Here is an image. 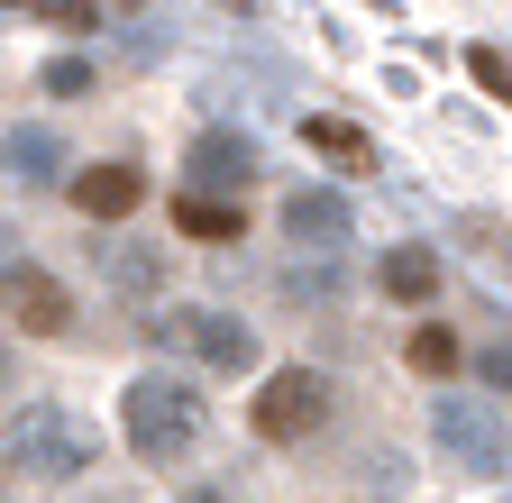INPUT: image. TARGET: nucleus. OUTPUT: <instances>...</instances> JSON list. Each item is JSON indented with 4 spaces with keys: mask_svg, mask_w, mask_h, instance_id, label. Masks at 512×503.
Masks as SVG:
<instances>
[{
    "mask_svg": "<svg viewBox=\"0 0 512 503\" xmlns=\"http://www.w3.org/2000/svg\"><path fill=\"white\" fill-rule=\"evenodd\" d=\"M403 366H412V375H430V385H458L467 348H458V330H448V321H421V330L403 339Z\"/></svg>",
    "mask_w": 512,
    "mask_h": 503,
    "instance_id": "11",
    "label": "nucleus"
},
{
    "mask_svg": "<svg viewBox=\"0 0 512 503\" xmlns=\"http://www.w3.org/2000/svg\"><path fill=\"white\" fill-rule=\"evenodd\" d=\"M147 202V174L138 165H92V174H74V211L83 220H128Z\"/></svg>",
    "mask_w": 512,
    "mask_h": 503,
    "instance_id": "9",
    "label": "nucleus"
},
{
    "mask_svg": "<svg viewBox=\"0 0 512 503\" xmlns=\"http://www.w3.org/2000/svg\"><path fill=\"white\" fill-rule=\"evenodd\" d=\"M10 174H19V183H64V138L37 129V119H28V129H10Z\"/></svg>",
    "mask_w": 512,
    "mask_h": 503,
    "instance_id": "12",
    "label": "nucleus"
},
{
    "mask_svg": "<svg viewBox=\"0 0 512 503\" xmlns=\"http://www.w3.org/2000/svg\"><path fill=\"white\" fill-rule=\"evenodd\" d=\"M284 238H293V247H311V257L348 247V202L330 193V183H302V193L284 202Z\"/></svg>",
    "mask_w": 512,
    "mask_h": 503,
    "instance_id": "8",
    "label": "nucleus"
},
{
    "mask_svg": "<svg viewBox=\"0 0 512 503\" xmlns=\"http://www.w3.org/2000/svg\"><path fill=\"white\" fill-rule=\"evenodd\" d=\"M183 174H192V193H247L256 183V138L247 129H202L183 147Z\"/></svg>",
    "mask_w": 512,
    "mask_h": 503,
    "instance_id": "6",
    "label": "nucleus"
},
{
    "mask_svg": "<svg viewBox=\"0 0 512 503\" xmlns=\"http://www.w3.org/2000/svg\"><path fill=\"white\" fill-rule=\"evenodd\" d=\"M10 19H37V28H101L92 0H10Z\"/></svg>",
    "mask_w": 512,
    "mask_h": 503,
    "instance_id": "17",
    "label": "nucleus"
},
{
    "mask_svg": "<svg viewBox=\"0 0 512 503\" xmlns=\"http://www.w3.org/2000/svg\"><path fill=\"white\" fill-rule=\"evenodd\" d=\"M375 284H384V302H439V284H448V266H439V247H384V266H375Z\"/></svg>",
    "mask_w": 512,
    "mask_h": 503,
    "instance_id": "10",
    "label": "nucleus"
},
{
    "mask_svg": "<svg viewBox=\"0 0 512 503\" xmlns=\"http://www.w3.org/2000/svg\"><path fill=\"white\" fill-rule=\"evenodd\" d=\"M330 375H311V366H275L266 375V394L247 403V421H256V439L266 449H311L320 430H330Z\"/></svg>",
    "mask_w": 512,
    "mask_h": 503,
    "instance_id": "4",
    "label": "nucleus"
},
{
    "mask_svg": "<svg viewBox=\"0 0 512 503\" xmlns=\"http://www.w3.org/2000/svg\"><path fill=\"white\" fill-rule=\"evenodd\" d=\"M467 74H476L494 101H512V55H503V46H467Z\"/></svg>",
    "mask_w": 512,
    "mask_h": 503,
    "instance_id": "18",
    "label": "nucleus"
},
{
    "mask_svg": "<svg viewBox=\"0 0 512 503\" xmlns=\"http://www.w3.org/2000/svg\"><path fill=\"white\" fill-rule=\"evenodd\" d=\"M119 430H128V449H138L147 467L183 458L192 439H202V394H192V375H174V366L128 375V394H119Z\"/></svg>",
    "mask_w": 512,
    "mask_h": 503,
    "instance_id": "1",
    "label": "nucleus"
},
{
    "mask_svg": "<svg viewBox=\"0 0 512 503\" xmlns=\"http://www.w3.org/2000/svg\"><path fill=\"white\" fill-rule=\"evenodd\" d=\"M10 467L37 485H74L83 467H101V430L64 403H19L10 412Z\"/></svg>",
    "mask_w": 512,
    "mask_h": 503,
    "instance_id": "2",
    "label": "nucleus"
},
{
    "mask_svg": "<svg viewBox=\"0 0 512 503\" xmlns=\"http://www.w3.org/2000/svg\"><path fill=\"white\" fill-rule=\"evenodd\" d=\"M430 439H439V458L458 467L467 485H503V476H512V421H503L485 394H458V385H448V394L430 403Z\"/></svg>",
    "mask_w": 512,
    "mask_h": 503,
    "instance_id": "3",
    "label": "nucleus"
},
{
    "mask_svg": "<svg viewBox=\"0 0 512 503\" xmlns=\"http://www.w3.org/2000/svg\"><path fill=\"white\" fill-rule=\"evenodd\" d=\"M174 503H238L229 485H192V494H174Z\"/></svg>",
    "mask_w": 512,
    "mask_h": 503,
    "instance_id": "21",
    "label": "nucleus"
},
{
    "mask_svg": "<svg viewBox=\"0 0 512 503\" xmlns=\"http://www.w3.org/2000/svg\"><path fill=\"white\" fill-rule=\"evenodd\" d=\"M10 321H19L28 339H64V330H74V293H64L46 266L10 257Z\"/></svg>",
    "mask_w": 512,
    "mask_h": 503,
    "instance_id": "7",
    "label": "nucleus"
},
{
    "mask_svg": "<svg viewBox=\"0 0 512 503\" xmlns=\"http://www.w3.org/2000/svg\"><path fill=\"white\" fill-rule=\"evenodd\" d=\"M156 284H165V257H156V247H110V293L147 302Z\"/></svg>",
    "mask_w": 512,
    "mask_h": 503,
    "instance_id": "15",
    "label": "nucleus"
},
{
    "mask_svg": "<svg viewBox=\"0 0 512 503\" xmlns=\"http://www.w3.org/2000/svg\"><path fill=\"white\" fill-rule=\"evenodd\" d=\"M476 366H485V375H494V385H503V394H512V348H485V357H476Z\"/></svg>",
    "mask_w": 512,
    "mask_h": 503,
    "instance_id": "20",
    "label": "nucleus"
},
{
    "mask_svg": "<svg viewBox=\"0 0 512 503\" xmlns=\"http://www.w3.org/2000/svg\"><path fill=\"white\" fill-rule=\"evenodd\" d=\"M174 229L183 238H238V202H220V193H174Z\"/></svg>",
    "mask_w": 512,
    "mask_h": 503,
    "instance_id": "14",
    "label": "nucleus"
},
{
    "mask_svg": "<svg viewBox=\"0 0 512 503\" xmlns=\"http://www.w3.org/2000/svg\"><path fill=\"white\" fill-rule=\"evenodd\" d=\"M46 92H92V65H83V55H55V65H46Z\"/></svg>",
    "mask_w": 512,
    "mask_h": 503,
    "instance_id": "19",
    "label": "nucleus"
},
{
    "mask_svg": "<svg viewBox=\"0 0 512 503\" xmlns=\"http://www.w3.org/2000/svg\"><path fill=\"white\" fill-rule=\"evenodd\" d=\"M357 467H366V476H357V485H366V494H375V503H394V494H403V485H412V458H403V449H366V458H357Z\"/></svg>",
    "mask_w": 512,
    "mask_h": 503,
    "instance_id": "16",
    "label": "nucleus"
},
{
    "mask_svg": "<svg viewBox=\"0 0 512 503\" xmlns=\"http://www.w3.org/2000/svg\"><path fill=\"white\" fill-rule=\"evenodd\" d=\"M147 330L174 339V348H192V357L220 366V375H247V366H256V330L229 321V311H211V302H174V311H156Z\"/></svg>",
    "mask_w": 512,
    "mask_h": 503,
    "instance_id": "5",
    "label": "nucleus"
},
{
    "mask_svg": "<svg viewBox=\"0 0 512 503\" xmlns=\"http://www.w3.org/2000/svg\"><path fill=\"white\" fill-rule=\"evenodd\" d=\"M302 138H311V156H330V165H348V174L375 165V138L348 129V119H302Z\"/></svg>",
    "mask_w": 512,
    "mask_h": 503,
    "instance_id": "13",
    "label": "nucleus"
}]
</instances>
